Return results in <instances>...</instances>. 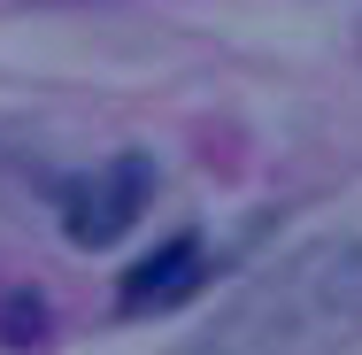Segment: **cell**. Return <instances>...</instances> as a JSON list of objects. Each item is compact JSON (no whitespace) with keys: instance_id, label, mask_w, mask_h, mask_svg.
<instances>
[{"instance_id":"obj_1","label":"cell","mask_w":362,"mask_h":355,"mask_svg":"<svg viewBox=\"0 0 362 355\" xmlns=\"http://www.w3.org/2000/svg\"><path fill=\"white\" fill-rule=\"evenodd\" d=\"M362 332V232H324L270 263L177 355H339Z\"/></svg>"},{"instance_id":"obj_2","label":"cell","mask_w":362,"mask_h":355,"mask_svg":"<svg viewBox=\"0 0 362 355\" xmlns=\"http://www.w3.org/2000/svg\"><path fill=\"white\" fill-rule=\"evenodd\" d=\"M146 201H154V162L116 154V162H100V170L62 186V232H70V247H108V240L132 232V216Z\"/></svg>"},{"instance_id":"obj_3","label":"cell","mask_w":362,"mask_h":355,"mask_svg":"<svg viewBox=\"0 0 362 355\" xmlns=\"http://www.w3.org/2000/svg\"><path fill=\"white\" fill-rule=\"evenodd\" d=\"M201 278H209V247H201V232H177V240H162L146 263H132V271H124V286H116V309H124V317L177 309V301H185Z\"/></svg>"}]
</instances>
